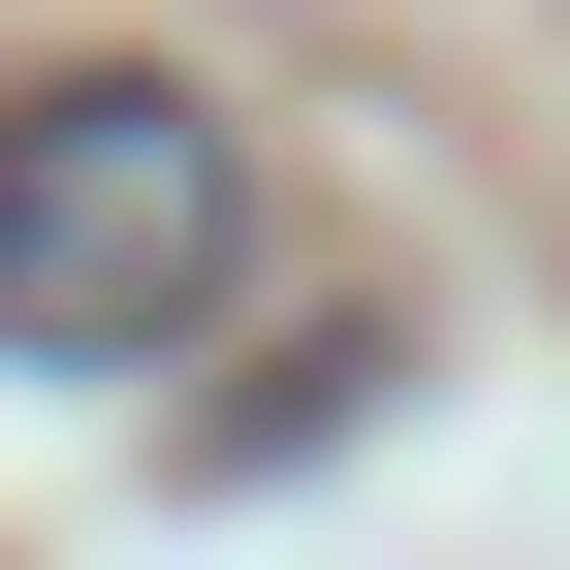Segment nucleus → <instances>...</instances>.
<instances>
[{
    "label": "nucleus",
    "mask_w": 570,
    "mask_h": 570,
    "mask_svg": "<svg viewBox=\"0 0 570 570\" xmlns=\"http://www.w3.org/2000/svg\"><path fill=\"white\" fill-rule=\"evenodd\" d=\"M254 285V127L190 96V63H32L0 96V348H190Z\"/></svg>",
    "instance_id": "obj_1"
}]
</instances>
